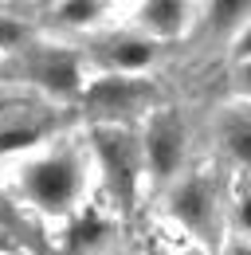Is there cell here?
<instances>
[{
    "label": "cell",
    "mask_w": 251,
    "mask_h": 255,
    "mask_svg": "<svg viewBox=\"0 0 251 255\" xmlns=\"http://www.w3.org/2000/svg\"><path fill=\"white\" fill-rule=\"evenodd\" d=\"M8 200L20 216H35L43 224H71L79 212L91 208L94 165L83 137H51L20 161L4 165Z\"/></svg>",
    "instance_id": "1"
},
{
    "label": "cell",
    "mask_w": 251,
    "mask_h": 255,
    "mask_svg": "<svg viewBox=\"0 0 251 255\" xmlns=\"http://www.w3.org/2000/svg\"><path fill=\"white\" fill-rule=\"evenodd\" d=\"M0 71H8L4 79H16L35 102L59 110V106H79V98L91 83V59L83 47L67 43V39H31L28 47L12 59H4Z\"/></svg>",
    "instance_id": "2"
},
{
    "label": "cell",
    "mask_w": 251,
    "mask_h": 255,
    "mask_svg": "<svg viewBox=\"0 0 251 255\" xmlns=\"http://www.w3.org/2000/svg\"><path fill=\"white\" fill-rule=\"evenodd\" d=\"M83 141L94 165V189H102L114 216H133V208L149 192L137 126L133 122H91Z\"/></svg>",
    "instance_id": "3"
},
{
    "label": "cell",
    "mask_w": 251,
    "mask_h": 255,
    "mask_svg": "<svg viewBox=\"0 0 251 255\" xmlns=\"http://www.w3.org/2000/svg\"><path fill=\"white\" fill-rule=\"evenodd\" d=\"M161 216L181 232V244L200 252H220L228 240V200L220 181L208 169H188L181 173L165 192H157Z\"/></svg>",
    "instance_id": "4"
},
{
    "label": "cell",
    "mask_w": 251,
    "mask_h": 255,
    "mask_svg": "<svg viewBox=\"0 0 251 255\" xmlns=\"http://www.w3.org/2000/svg\"><path fill=\"white\" fill-rule=\"evenodd\" d=\"M137 137H141V157H145V181L149 192H165L181 173L192 169V126L177 106H153L141 122H137Z\"/></svg>",
    "instance_id": "5"
},
{
    "label": "cell",
    "mask_w": 251,
    "mask_h": 255,
    "mask_svg": "<svg viewBox=\"0 0 251 255\" xmlns=\"http://www.w3.org/2000/svg\"><path fill=\"white\" fill-rule=\"evenodd\" d=\"M157 102L153 79H126V75H102L91 71V83L79 98V110L91 122H141Z\"/></svg>",
    "instance_id": "6"
},
{
    "label": "cell",
    "mask_w": 251,
    "mask_h": 255,
    "mask_svg": "<svg viewBox=\"0 0 251 255\" xmlns=\"http://www.w3.org/2000/svg\"><path fill=\"white\" fill-rule=\"evenodd\" d=\"M161 51L165 47H157L153 39H145V35H137L133 28H126L122 20L87 43L91 71L126 75V79H153V67L161 63Z\"/></svg>",
    "instance_id": "7"
},
{
    "label": "cell",
    "mask_w": 251,
    "mask_h": 255,
    "mask_svg": "<svg viewBox=\"0 0 251 255\" xmlns=\"http://www.w3.org/2000/svg\"><path fill=\"white\" fill-rule=\"evenodd\" d=\"M51 137H55V110L51 106H43L35 98L28 106H20V102L0 106V169L20 161L31 149H39Z\"/></svg>",
    "instance_id": "8"
},
{
    "label": "cell",
    "mask_w": 251,
    "mask_h": 255,
    "mask_svg": "<svg viewBox=\"0 0 251 255\" xmlns=\"http://www.w3.org/2000/svg\"><path fill=\"white\" fill-rule=\"evenodd\" d=\"M196 12L200 4H188V0H137L118 20L137 35L153 39L157 47H165V43H181L196 35Z\"/></svg>",
    "instance_id": "9"
},
{
    "label": "cell",
    "mask_w": 251,
    "mask_h": 255,
    "mask_svg": "<svg viewBox=\"0 0 251 255\" xmlns=\"http://www.w3.org/2000/svg\"><path fill=\"white\" fill-rule=\"evenodd\" d=\"M118 4L110 0H59V4H43L39 8V24L55 28L59 39H94L106 28L118 24Z\"/></svg>",
    "instance_id": "10"
},
{
    "label": "cell",
    "mask_w": 251,
    "mask_h": 255,
    "mask_svg": "<svg viewBox=\"0 0 251 255\" xmlns=\"http://www.w3.org/2000/svg\"><path fill=\"white\" fill-rule=\"evenodd\" d=\"M212 137H216L220 161L251 177V98L224 102V110L216 114V126H212Z\"/></svg>",
    "instance_id": "11"
},
{
    "label": "cell",
    "mask_w": 251,
    "mask_h": 255,
    "mask_svg": "<svg viewBox=\"0 0 251 255\" xmlns=\"http://www.w3.org/2000/svg\"><path fill=\"white\" fill-rule=\"evenodd\" d=\"M248 20H251V0H212V4H200L196 32H208L220 43H232Z\"/></svg>",
    "instance_id": "12"
},
{
    "label": "cell",
    "mask_w": 251,
    "mask_h": 255,
    "mask_svg": "<svg viewBox=\"0 0 251 255\" xmlns=\"http://www.w3.org/2000/svg\"><path fill=\"white\" fill-rule=\"evenodd\" d=\"M31 39H39V16L20 12L16 4H0V63L20 55Z\"/></svg>",
    "instance_id": "13"
},
{
    "label": "cell",
    "mask_w": 251,
    "mask_h": 255,
    "mask_svg": "<svg viewBox=\"0 0 251 255\" xmlns=\"http://www.w3.org/2000/svg\"><path fill=\"white\" fill-rule=\"evenodd\" d=\"M228 228H232V236L251 240V189L236 192V200L228 204Z\"/></svg>",
    "instance_id": "14"
},
{
    "label": "cell",
    "mask_w": 251,
    "mask_h": 255,
    "mask_svg": "<svg viewBox=\"0 0 251 255\" xmlns=\"http://www.w3.org/2000/svg\"><path fill=\"white\" fill-rule=\"evenodd\" d=\"M228 63L236 67V63H251V20L240 28V35L228 43Z\"/></svg>",
    "instance_id": "15"
},
{
    "label": "cell",
    "mask_w": 251,
    "mask_h": 255,
    "mask_svg": "<svg viewBox=\"0 0 251 255\" xmlns=\"http://www.w3.org/2000/svg\"><path fill=\"white\" fill-rule=\"evenodd\" d=\"M232 98H251V63L232 67Z\"/></svg>",
    "instance_id": "16"
},
{
    "label": "cell",
    "mask_w": 251,
    "mask_h": 255,
    "mask_svg": "<svg viewBox=\"0 0 251 255\" xmlns=\"http://www.w3.org/2000/svg\"><path fill=\"white\" fill-rule=\"evenodd\" d=\"M137 255H204L200 248H188V244H153V248H145V252Z\"/></svg>",
    "instance_id": "17"
},
{
    "label": "cell",
    "mask_w": 251,
    "mask_h": 255,
    "mask_svg": "<svg viewBox=\"0 0 251 255\" xmlns=\"http://www.w3.org/2000/svg\"><path fill=\"white\" fill-rule=\"evenodd\" d=\"M220 255H251V240H240V236H228Z\"/></svg>",
    "instance_id": "18"
},
{
    "label": "cell",
    "mask_w": 251,
    "mask_h": 255,
    "mask_svg": "<svg viewBox=\"0 0 251 255\" xmlns=\"http://www.w3.org/2000/svg\"><path fill=\"white\" fill-rule=\"evenodd\" d=\"M8 102H12V95H8V79L0 75V106H8Z\"/></svg>",
    "instance_id": "19"
}]
</instances>
